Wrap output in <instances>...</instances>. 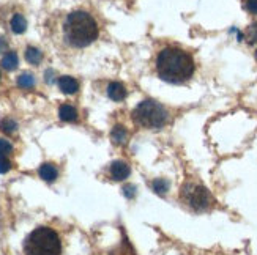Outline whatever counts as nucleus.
<instances>
[{
	"mask_svg": "<svg viewBox=\"0 0 257 255\" xmlns=\"http://www.w3.org/2000/svg\"><path fill=\"white\" fill-rule=\"evenodd\" d=\"M156 73L163 81L183 84L194 74V60L178 48H166L156 57Z\"/></svg>",
	"mask_w": 257,
	"mask_h": 255,
	"instance_id": "1",
	"label": "nucleus"
},
{
	"mask_svg": "<svg viewBox=\"0 0 257 255\" xmlns=\"http://www.w3.org/2000/svg\"><path fill=\"white\" fill-rule=\"evenodd\" d=\"M63 35L73 48H85L98 38V24L87 11H73L65 19Z\"/></svg>",
	"mask_w": 257,
	"mask_h": 255,
	"instance_id": "2",
	"label": "nucleus"
},
{
	"mask_svg": "<svg viewBox=\"0 0 257 255\" xmlns=\"http://www.w3.org/2000/svg\"><path fill=\"white\" fill-rule=\"evenodd\" d=\"M26 255H60L62 241L51 227H37L24 241Z\"/></svg>",
	"mask_w": 257,
	"mask_h": 255,
	"instance_id": "3",
	"label": "nucleus"
},
{
	"mask_svg": "<svg viewBox=\"0 0 257 255\" xmlns=\"http://www.w3.org/2000/svg\"><path fill=\"white\" fill-rule=\"evenodd\" d=\"M133 120L142 128L158 129L167 121V110L153 99H145L133 110Z\"/></svg>",
	"mask_w": 257,
	"mask_h": 255,
	"instance_id": "4",
	"label": "nucleus"
},
{
	"mask_svg": "<svg viewBox=\"0 0 257 255\" xmlns=\"http://www.w3.org/2000/svg\"><path fill=\"white\" fill-rule=\"evenodd\" d=\"M182 202L193 209V211H207L213 205V197L207 187L197 183H186L180 192Z\"/></svg>",
	"mask_w": 257,
	"mask_h": 255,
	"instance_id": "5",
	"label": "nucleus"
},
{
	"mask_svg": "<svg viewBox=\"0 0 257 255\" xmlns=\"http://www.w3.org/2000/svg\"><path fill=\"white\" fill-rule=\"evenodd\" d=\"M109 173H110V176H112V180L123 181L130 176L131 169H130V165L123 161H114L109 167Z\"/></svg>",
	"mask_w": 257,
	"mask_h": 255,
	"instance_id": "6",
	"label": "nucleus"
},
{
	"mask_svg": "<svg viewBox=\"0 0 257 255\" xmlns=\"http://www.w3.org/2000/svg\"><path fill=\"white\" fill-rule=\"evenodd\" d=\"M59 88L65 95H74L79 90V82L71 76H62L59 79Z\"/></svg>",
	"mask_w": 257,
	"mask_h": 255,
	"instance_id": "7",
	"label": "nucleus"
},
{
	"mask_svg": "<svg viewBox=\"0 0 257 255\" xmlns=\"http://www.w3.org/2000/svg\"><path fill=\"white\" fill-rule=\"evenodd\" d=\"M38 173H40L41 178H43L44 181H48V183L55 181V180H57V176H59L57 167H55V165L51 164V162H44V164H41V167H40Z\"/></svg>",
	"mask_w": 257,
	"mask_h": 255,
	"instance_id": "8",
	"label": "nucleus"
},
{
	"mask_svg": "<svg viewBox=\"0 0 257 255\" xmlns=\"http://www.w3.org/2000/svg\"><path fill=\"white\" fill-rule=\"evenodd\" d=\"M107 96L112 101H121L126 98V88L125 85H121L120 82H110L107 85Z\"/></svg>",
	"mask_w": 257,
	"mask_h": 255,
	"instance_id": "9",
	"label": "nucleus"
},
{
	"mask_svg": "<svg viewBox=\"0 0 257 255\" xmlns=\"http://www.w3.org/2000/svg\"><path fill=\"white\" fill-rule=\"evenodd\" d=\"M110 139H112V142L115 143V145H125V143L128 142V131L125 126L121 125H117L112 128V131H110Z\"/></svg>",
	"mask_w": 257,
	"mask_h": 255,
	"instance_id": "10",
	"label": "nucleus"
},
{
	"mask_svg": "<svg viewBox=\"0 0 257 255\" xmlns=\"http://www.w3.org/2000/svg\"><path fill=\"white\" fill-rule=\"evenodd\" d=\"M10 26H11V30H13V33H16V35H21V33H24L26 29H27V21H26L24 16L18 13V15H15L13 18H11Z\"/></svg>",
	"mask_w": 257,
	"mask_h": 255,
	"instance_id": "11",
	"label": "nucleus"
},
{
	"mask_svg": "<svg viewBox=\"0 0 257 255\" xmlns=\"http://www.w3.org/2000/svg\"><path fill=\"white\" fill-rule=\"evenodd\" d=\"M59 117L62 121H76L77 120V110L71 104H62L59 109Z\"/></svg>",
	"mask_w": 257,
	"mask_h": 255,
	"instance_id": "12",
	"label": "nucleus"
},
{
	"mask_svg": "<svg viewBox=\"0 0 257 255\" xmlns=\"http://www.w3.org/2000/svg\"><path fill=\"white\" fill-rule=\"evenodd\" d=\"M0 65H2V68L7 70V71H13L18 68L19 65V59H18V54L16 52H8L5 57L2 59V62H0Z\"/></svg>",
	"mask_w": 257,
	"mask_h": 255,
	"instance_id": "13",
	"label": "nucleus"
},
{
	"mask_svg": "<svg viewBox=\"0 0 257 255\" xmlns=\"http://www.w3.org/2000/svg\"><path fill=\"white\" fill-rule=\"evenodd\" d=\"M26 60L30 63V65H38L41 60H43V52L37 48L33 46H29L26 49Z\"/></svg>",
	"mask_w": 257,
	"mask_h": 255,
	"instance_id": "14",
	"label": "nucleus"
},
{
	"mask_svg": "<svg viewBox=\"0 0 257 255\" xmlns=\"http://www.w3.org/2000/svg\"><path fill=\"white\" fill-rule=\"evenodd\" d=\"M169 181L164 180V178H156L153 183H152V189L158 194V195H166L167 191H169Z\"/></svg>",
	"mask_w": 257,
	"mask_h": 255,
	"instance_id": "15",
	"label": "nucleus"
},
{
	"mask_svg": "<svg viewBox=\"0 0 257 255\" xmlns=\"http://www.w3.org/2000/svg\"><path fill=\"white\" fill-rule=\"evenodd\" d=\"M246 41H248L249 46L254 48L255 57H257V22H254L252 26L248 27V30H246Z\"/></svg>",
	"mask_w": 257,
	"mask_h": 255,
	"instance_id": "16",
	"label": "nucleus"
},
{
	"mask_svg": "<svg viewBox=\"0 0 257 255\" xmlns=\"http://www.w3.org/2000/svg\"><path fill=\"white\" fill-rule=\"evenodd\" d=\"M18 85L21 88H32L35 87V77L30 73H22L19 77H18Z\"/></svg>",
	"mask_w": 257,
	"mask_h": 255,
	"instance_id": "17",
	"label": "nucleus"
},
{
	"mask_svg": "<svg viewBox=\"0 0 257 255\" xmlns=\"http://www.w3.org/2000/svg\"><path fill=\"white\" fill-rule=\"evenodd\" d=\"M16 129H18V123L13 118H4L0 121V131L5 132V134H13Z\"/></svg>",
	"mask_w": 257,
	"mask_h": 255,
	"instance_id": "18",
	"label": "nucleus"
},
{
	"mask_svg": "<svg viewBox=\"0 0 257 255\" xmlns=\"http://www.w3.org/2000/svg\"><path fill=\"white\" fill-rule=\"evenodd\" d=\"M13 153V145L7 139H0V156H8Z\"/></svg>",
	"mask_w": 257,
	"mask_h": 255,
	"instance_id": "19",
	"label": "nucleus"
},
{
	"mask_svg": "<svg viewBox=\"0 0 257 255\" xmlns=\"http://www.w3.org/2000/svg\"><path fill=\"white\" fill-rule=\"evenodd\" d=\"M10 169H11L10 159L5 156H0V173H7V172H10Z\"/></svg>",
	"mask_w": 257,
	"mask_h": 255,
	"instance_id": "20",
	"label": "nucleus"
},
{
	"mask_svg": "<svg viewBox=\"0 0 257 255\" xmlns=\"http://www.w3.org/2000/svg\"><path fill=\"white\" fill-rule=\"evenodd\" d=\"M123 195L126 198H133L134 195H136V186H133V184H126L123 187Z\"/></svg>",
	"mask_w": 257,
	"mask_h": 255,
	"instance_id": "21",
	"label": "nucleus"
},
{
	"mask_svg": "<svg viewBox=\"0 0 257 255\" xmlns=\"http://www.w3.org/2000/svg\"><path fill=\"white\" fill-rule=\"evenodd\" d=\"M246 10L251 15H257V0H246Z\"/></svg>",
	"mask_w": 257,
	"mask_h": 255,
	"instance_id": "22",
	"label": "nucleus"
},
{
	"mask_svg": "<svg viewBox=\"0 0 257 255\" xmlns=\"http://www.w3.org/2000/svg\"><path fill=\"white\" fill-rule=\"evenodd\" d=\"M8 48V43L5 41V38H0V52H5Z\"/></svg>",
	"mask_w": 257,
	"mask_h": 255,
	"instance_id": "23",
	"label": "nucleus"
},
{
	"mask_svg": "<svg viewBox=\"0 0 257 255\" xmlns=\"http://www.w3.org/2000/svg\"><path fill=\"white\" fill-rule=\"evenodd\" d=\"M51 76H52V71H48V73H46V77H48V82H52V77H51Z\"/></svg>",
	"mask_w": 257,
	"mask_h": 255,
	"instance_id": "24",
	"label": "nucleus"
},
{
	"mask_svg": "<svg viewBox=\"0 0 257 255\" xmlns=\"http://www.w3.org/2000/svg\"><path fill=\"white\" fill-rule=\"evenodd\" d=\"M0 77H2V76H0Z\"/></svg>",
	"mask_w": 257,
	"mask_h": 255,
	"instance_id": "25",
	"label": "nucleus"
}]
</instances>
